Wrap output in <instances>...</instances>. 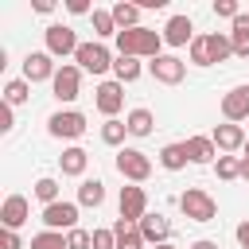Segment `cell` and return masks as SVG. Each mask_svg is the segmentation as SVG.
Instances as JSON below:
<instances>
[{"instance_id": "1", "label": "cell", "mask_w": 249, "mask_h": 249, "mask_svg": "<svg viewBox=\"0 0 249 249\" xmlns=\"http://www.w3.org/2000/svg\"><path fill=\"white\" fill-rule=\"evenodd\" d=\"M163 47V31L152 27H132V31H117V54H132V58H160Z\"/></svg>"}, {"instance_id": "2", "label": "cell", "mask_w": 249, "mask_h": 249, "mask_svg": "<svg viewBox=\"0 0 249 249\" xmlns=\"http://www.w3.org/2000/svg\"><path fill=\"white\" fill-rule=\"evenodd\" d=\"M113 54H109V47L105 43H97V39H89V43H82L78 47V54H74V66L82 70V74H105V70H113Z\"/></svg>"}, {"instance_id": "3", "label": "cell", "mask_w": 249, "mask_h": 249, "mask_svg": "<svg viewBox=\"0 0 249 249\" xmlns=\"http://www.w3.org/2000/svg\"><path fill=\"white\" fill-rule=\"evenodd\" d=\"M179 210L191 218V222H214L218 218V202L202 191V187H187L179 195Z\"/></svg>"}, {"instance_id": "4", "label": "cell", "mask_w": 249, "mask_h": 249, "mask_svg": "<svg viewBox=\"0 0 249 249\" xmlns=\"http://www.w3.org/2000/svg\"><path fill=\"white\" fill-rule=\"evenodd\" d=\"M47 132H51L54 140H78V136L86 132V113H78V109H58V113L47 117Z\"/></svg>"}, {"instance_id": "5", "label": "cell", "mask_w": 249, "mask_h": 249, "mask_svg": "<svg viewBox=\"0 0 249 249\" xmlns=\"http://www.w3.org/2000/svg\"><path fill=\"white\" fill-rule=\"evenodd\" d=\"M117 171H121L128 183H144V179L152 175V160H148V152H140V148H121V152H117Z\"/></svg>"}, {"instance_id": "6", "label": "cell", "mask_w": 249, "mask_h": 249, "mask_svg": "<svg viewBox=\"0 0 249 249\" xmlns=\"http://www.w3.org/2000/svg\"><path fill=\"white\" fill-rule=\"evenodd\" d=\"M47 54H54V58H66V54H78V35H74V27L70 23H51L47 31Z\"/></svg>"}, {"instance_id": "7", "label": "cell", "mask_w": 249, "mask_h": 249, "mask_svg": "<svg viewBox=\"0 0 249 249\" xmlns=\"http://www.w3.org/2000/svg\"><path fill=\"white\" fill-rule=\"evenodd\" d=\"M148 74H152L156 82H163V86H179V82L187 78V62H183L179 54H160V58L148 62Z\"/></svg>"}, {"instance_id": "8", "label": "cell", "mask_w": 249, "mask_h": 249, "mask_svg": "<svg viewBox=\"0 0 249 249\" xmlns=\"http://www.w3.org/2000/svg\"><path fill=\"white\" fill-rule=\"evenodd\" d=\"M51 89H54V97H58L62 105L78 101V89H82V70H78L74 62H62V66H58V74H54V82H51Z\"/></svg>"}, {"instance_id": "9", "label": "cell", "mask_w": 249, "mask_h": 249, "mask_svg": "<svg viewBox=\"0 0 249 249\" xmlns=\"http://www.w3.org/2000/svg\"><path fill=\"white\" fill-rule=\"evenodd\" d=\"M43 226H47V230H58V233H62V230H66V233L78 230V202H62V198H58V202L43 206Z\"/></svg>"}, {"instance_id": "10", "label": "cell", "mask_w": 249, "mask_h": 249, "mask_svg": "<svg viewBox=\"0 0 249 249\" xmlns=\"http://www.w3.org/2000/svg\"><path fill=\"white\" fill-rule=\"evenodd\" d=\"M222 117H226L230 124L249 121V82H241V86H233V89L222 93Z\"/></svg>"}, {"instance_id": "11", "label": "cell", "mask_w": 249, "mask_h": 249, "mask_svg": "<svg viewBox=\"0 0 249 249\" xmlns=\"http://www.w3.org/2000/svg\"><path fill=\"white\" fill-rule=\"evenodd\" d=\"M93 105L105 113V121L117 117V113L124 109V86H121L117 78H113V82H101V86L93 89Z\"/></svg>"}, {"instance_id": "12", "label": "cell", "mask_w": 249, "mask_h": 249, "mask_svg": "<svg viewBox=\"0 0 249 249\" xmlns=\"http://www.w3.org/2000/svg\"><path fill=\"white\" fill-rule=\"evenodd\" d=\"M54 74H58L54 54H47V51H31V54L23 58V78H27V82H54Z\"/></svg>"}, {"instance_id": "13", "label": "cell", "mask_w": 249, "mask_h": 249, "mask_svg": "<svg viewBox=\"0 0 249 249\" xmlns=\"http://www.w3.org/2000/svg\"><path fill=\"white\" fill-rule=\"evenodd\" d=\"M117 206H121V218H128V222H140V218L148 214V195H144V187H140V183H132V187H121V198H117Z\"/></svg>"}, {"instance_id": "14", "label": "cell", "mask_w": 249, "mask_h": 249, "mask_svg": "<svg viewBox=\"0 0 249 249\" xmlns=\"http://www.w3.org/2000/svg\"><path fill=\"white\" fill-rule=\"evenodd\" d=\"M163 43H167V47H191V43H195V23H191V16H171V19L163 23Z\"/></svg>"}, {"instance_id": "15", "label": "cell", "mask_w": 249, "mask_h": 249, "mask_svg": "<svg viewBox=\"0 0 249 249\" xmlns=\"http://www.w3.org/2000/svg\"><path fill=\"white\" fill-rule=\"evenodd\" d=\"M210 140H214V148H218V152H226V156H230V152H241L249 136H245V128H241V124H230V121H226V124H218V128L210 132Z\"/></svg>"}, {"instance_id": "16", "label": "cell", "mask_w": 249, "mask_h": 249, "mask_svg": "<svg viewBox=\"0 0 249 249\" xmlns=\"http://www.w3.org/2000/svg\"><path fill=\"white\" fill-rule=\"evenodd\" d=\"M136 226H140V233H144V241H148V245H163V241H171V222H167L160 210H156V214L148 210Z\"/></svg>"}, {"instance_id": "17", "label": "cell", "mask_w": 249, "mask_h": 249, "mask_svg": "<svg viewBox=\"0 0 249 249\" xmlns=\"http://www.w3.org/2000/svg\"><path fill=\"white\" fill-rule=\"evenodd\" d=\"M27 214H31V206H27L23 195H8L4 206H0V222H4V230H19V226L27 222Z\"/></svg>"}, {"instance_id": "18", "label": "cell", "mask_w": 249, "mask_h": 249, "mask_svg": "<svg viewBox=\"0 0 249 249\" xmlns=\"http://www.w3.org/2000/svg\"><path fill=\"white\" fill-rule=\"evenodd\" d=\"M113 233H117V249H144L148 245L144 233H140V226L128 222V218H117L113 222Z\"/></svg>"}, {"instance_id": "19", "label": "cell", "mask_w": 249, "mask_h": 249, "mask_svg": "<svg viewBox=\"0 0 249 249\" xmlns=\"http://www.w3.org/2000/svg\"><path fill=\"white\" fill-rule=\"evenodd\" d=\"M109 12H113V19H117V31L144 27V23H140V12H144V8H140V4H132V0H117Z\"/></svg>"}, {"instance_id": "20", "label": "cell", "mask_w": 249, "mask_h": 249, "mask_svg": "<svg viewBox=\"0 0 249 249\" xmlns=\"http://www.w3.org/2000/svg\"><path fill=\"white\" fill-rule=\"evenodd\" d=\"M183 144H187V156H191V163H214V160L222 156V152L214 148V140H210V136H187Z\"/></svg>"}, {"instance_id": "21", "label": "cell", "mask_w": 249, "mask_h": 249, "mask_svg": "<svg viewBox=\"0 0 249 249\" xmlns=\"http://www.w3.org/2000/svg\"><path fill=\"white\" fill-rule=\"evenodd\" d=\"M58 167H62V175H86V167H89V152L78 148V144H70V148H62Z\"/></svg>"}, {"instance_id": "22", "label": "cell", "mask_w": 249, "mask_h": 249, "mask_svg": "<svg viewBox=\"0 0 249 249\" xmlns=\"http://www.w3.org/2000/svg\"><path fill=\"white\" fill-rule=\"evenodd\" d=\"M160 163H163V171H183V167L191 163L187 144H183V140H179V144H163V148H160Z\"/></svg>"}, {"instance_id": "23", "label": "cell", "mask_w": 249, "mask_h": 249, "mask_svg": "<svg viewBox=\"0 0 249 249\" xmlns=\"http://www.w3.org/2000/svg\"><path fill=\"white\" fill-rule=\"evenodd\" d=\"M230 43H233V54H237V58H249V12H241V16L233 19Z\"/></svg>"}, {"instance_id": "24", "label": "cell", "mask_w": 249, "mask_h": 249, "mask_svg": "<svg viewBox=\"0 0 249 249\" xmlns=\"http://www.w3.org/2000/svg\"><path fill=\"white\" fill-rule=\"evenodd\" d=\"M89 23H93V39H97V43H101V39H117V19H113V12L93 8Z\"/></svg>"}, {"instance_id": "25", "label": "cell", "mask_w": 249, "mask_h": 249, "mask_svg": "<svg viewBox=\"0 0 249 249\" xmlns=\"http://www.w3.org/2000/svg\"><path fill=\"white\" fill-rule=\"evenodd\" d=\"M140 58H132V54H117V62H113V78L121 82V86H128V82H136L140 78Z\"/></svg>"}, {"instance_id": "26", "label": "cell", "mask_w": 249, "mask_h": 249, "mask_svg": "<svg viewBox=\"0 0 249 249\" xmlns=\"http://www.w3.org/2000/svg\"><path fill=\"white\" fill-rule=\"evenodd\" d=\"M124 124H128V136H152L156 117H152V109H132V113L124 117Z\"/></svg>"}, {"instance_id": "27", "label": "cell", "mask_w": 249, "mask_h": 249, "mask_svg": "<svg viewBox=\"0 0 249 249\" xmlns=\"http://www.w3.org/2000/svg\"><path fill=\"white\" fill-rule=\"evenodd\" d=\"M105 202V183L101 179H82L78 187V206H101Z\"/></svg>"}, {"instance_id": "28", "label": "cell", "mask_w": 249, "mask_h": 249, "mask_svg": "<svg viewBox=\"0 0 249 249\" xmlns=\"http://www.w3.org/2000/svg\"><path fill=\"white\" fill-rule=\"evenodd\" d=\"M27 97H31V82H27V78H12V82L4 86V101H8L12 109H16V105H23Z\"/></svg>"}, {"instance_id": "29", "label": "cell", "mask_w": 249, "mask_h": 249, "mask_svg": "<svg viewBox=\"0 0 249 249\" xmlns=\"http://www.w3.org/2000/svg\"><path fill=\"white\" fill-rule=\"evenodd\" d=\"M206 43H210V58H214V62H226V58L233 54L230 35H222V31H210V35H206Z\"/></svg>"}, {"instance_id": "30", "label": "cell", "mask_w": 249, "mask_h": 249, "mask_svg": "<svg viewBox=\"0 0 249 249\" xmlns=\"http://www.w3.org/2000/svg\"><path fill=\"white\" fill-rule=\"evenodd\" d=\"M124 136H128V124H124L121 117H109V121L101 124V140H105V144L117 148V144H124Z\"/></svg>"}, {"instance_id": "31", "label": "cell", "mask_w": 249, "mask_h": 249, "mask_svg": "<svg viewBox=\"0 0 249 249\" xmlns=\"http://www.w3.org/2000/svg\"><path fill=\"white\" fill-rule=\"evenodd\" d=\"M214 171H218V179H226V183L241 179V156H218V160H214Z\"/></svg>"}, {"instance_id": "32", "label": "cell", "mask_w": 249, "mask_h": 249, "mask_svg": "<svg viewBox=\"0 0 249 249\" xmlns=\"http://www.w3.org/2000/svg\"><path fill=\"white\" fill-rule=\"evenodd\" d=\"M35 198L43 202V206H51V202H58V179H51V175H43V179H35Z\"/></svg>"}, {"instance_id": "33", "label": "cell", "mask_w": 249, "mask_h": 249, "mask_svg": "<svg viewBox=\"0 0 249 249\" xmlns=\"http://www.w3.org/2000/svg\"><path fill=\"white\" fill-rule=\"evenodd\" d=\"M187 51H191V62H195V66H214V58H210V43H206V35H195V43H191Z\"/></svg>"}, {"instance_id": "34", "label": "cell", "mask_w": 249, "mask_h": 249, "mask_svg": "<svg viewBox=\"0 0 249 249\" xmlns=\"http://www.w3.org/2000/svg\"><path fill=\"white\" fill-rule=\"evenodd\" d=\"M31 249H66V237L58 230H43V233L31 237Z\"/></svg>"}, {"instance_id": "35", "label": "cell", "mask_w": 249, "mask_h": 249, "mask_svg": "<svg viewBox=\"0 0 249 249\" xmlns=\"http://www.w3.org/2000/svg\"><path fill=\"white\" fill-rule=\"evenodd\" d=\"M66 249H93V233L82 230V226L70 230V233H66Z\"/></svg>"}, {"instance_id": "36", "label": "cell", "mask_w": 249, "mask_h": 249, "mask_svg": "<svg viewBox=\"0 0 249 249\" xmlns=\"http://www.w3.org/2000/svg\"><path fill=\"white\" fill-rule=\"evenodd\" d=\"M214 16H222V19H237L241 8H237V0H214Z\"/></svg>"}, {"instance_id": "37", "label": "cell", "mask_w": 249, "mask_h": 249, "mask_svg": "<svg viewBox=\"0 0 249 249\" xmlns=\"http://www.w3.org/2000/svg\"><path fill=\"white\" fill-rule=\"evenodd\" d=\"M93 249H117V233L113 230H93Z\"/></svg>"}, {"instance_id": "38", "label": "cell", "mask_w": 249, "mask_h": 249, "mask_svg": "<svg viewBox=\"0 0 249 249\" xmlns=\"http://www.w3.org/2000/svg\"><path fill=\"white\" fill-rule=\"evenodd\" d=\"M0 249H23L19 233H16V230H4V233H0Z\"/></svg>"}, {"instance_id": "39", "label": "cell", "mask_w": 249, "mask_h": 249, "mask_svg": "<svg viewBox=\"0 0 249 249\" xmlns=\"http://www.w3.org/2000/svg\"><path fill=\"white\" fill-rule=\"evenodd\" d=\"M233 237H237V245H241V249H249V218H241V222H237Z\"/></svg>"}, {"instance_id": "40", "label": "cell", "mask_w": 249, "mask_h": 249, "mask_svg": "<svg viewBox=\"0 0 249 249\" xmlns=\"http://www.w3.org/2000/svg\"><path fill=\"white\" fill-rule=\"evenodd\" d=\"M66 12H74V16H93V8H89V0H66Z\"/></svg>"}, {"instance_id": "41", "label": "cell", "mask_w": 249, "mask_h": 249, "mask_svg": "<svg viewBox=\"0 0 249 249\" xmlns=\"http://www.w3.org/2000/svg\"><path fill=\"white\" fill-rule=\"evenodd\" d=\"M12 124H16V117H12V105L4 101V109H0V132H12Z\"/></svg>"}, {"instance_id": "42", "label": "cell", "mask_w": 249, "mask_h": 249, "mask_svg": "<svg viewBox=\"0 0 249 249\" xmlns=\"http://www.w3.org/2000/svg\"><path fill=\"white\" fill-rule=\"evenodd\" d=\"M31 8H35L39 16H51V12H54V0H31Z\"/></svg>"}, {"instance_id": "43", "label": "cell", "mask_w": 249, "mask_h": 249, "mask_svg": "<svg viewBox=\"0 0 249 249\" xmlns=\"http://www.w3.org/2000/svg\"><path fill=\"white\" fill-rule=\"evenodd\" d=\"M191 249H218V241H210V237H198Z\"/></svg>"}, {"instance_id": "44", "label": "cell", "mask_w": 249, "mask_h": 249, "mask_svg": "<svg viewBox=\"0 0 249 249\" xmlns=\"http://www.w3.org/2000/svg\"><path fill=\"white\" fill-rule=\"evenodd\" d=\"M241 179H249V156H241Z\"/></svg>"}, {"instance_id": "45", "label": "cell", "mask_w": 249, "mask_h": 249, "mask_svg": "<svg viewBox=\"0 0 249 249\" xmlns=\"http://www.w3.org/2000/svg\"><path fill=\"white\" fill-rule=\"evenodd\" d=\"M152 249H179V245H171V241H163V245H152Z\"/></svg>"}, {"instance_id": "46", "label": "cell", "mask_w": 249, "mask_h": 249, "mask_svg": "<svg viewBox=\"0 0 249 249\" xmlns=\"http://www.w3.org/2000/svg\"><path fill=\"white\" fill-rule=\"evenodd\" d=\"M245 156H249V140H245Z\"/></svg>"}]
</instances>
